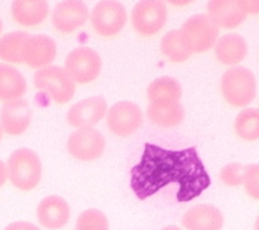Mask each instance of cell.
<instances>
[{
    "instance_id": "obj_6",
    "label": "cell",
    "mask_w": 259,
    "mask_h": 230,
    "mask_svg": "<svg viewBox=\"0 0 259 230\" xmlns=\"http://www.w3.org/2000/svg\"><path fill=\"white\" fill-rule=\"evenodd\" d=\"M166 4L160 0L138 2L131 13L134 29L143 37L157 34L166 24Z\"/></svg>"
},
{
    "instance_id": "obj_30",
    "label": "cell",
    "mask_w": 259,
    "mask_h": 230,
    "mask_svg": "<svg viewBox=\"0 0 259 230\" xmlns=\"http://www.w3.org/2000/svg\"><path fill=\"white\" fill-rule=\"evenodd\" d=\"M243 7L249 13H259V0H242Z\"/></svg>"
},
{
    "instance_id": "obj_8",
    "label": "cell",
    "mask_w": 259,
    "mask_h": 230,
    "mask_svg": "<svg viewBox=\"0 0 259 230\" xmlns=\"http://www.w3.org/2000/svg\"><path fill=\"white\" fill-rule=\"evenodd\" d=\"M102 60L96 50L87 46L76 48L66 58L64 70L77 84H88L101 73Z\"/></svg>"
},
{
    "instance_id": "obj_4",
    "label": "cell",
    "mask_w": 259,
    "mask_h": 230,
    "mask_svg": "<svg viewBox=\"0 0 259 230\" xmlns=\"http://www.w3.org/2000/svg\"><path fill=\"white\" fill-rule=\"evenodd\" d=\"M180 33L191 54L209 50L219 39V28L205 13L187 19L181 26Z\"/></svg>"
},
{
    "instance_id": "obj_11",
    "label": "cell",
    "mask_w": 259,
    "mask_h": 230,
    "mask_svg": "<svg viewBox=\"0 0 259 230\" xmlns=\"http://www.w3.org/2000/svg\"><path fill=\"white\" fill-rule=\"evenodd\" d=\"M108 104L101 96L81 100L71 107L67 113V122L75 128H88L106 115Z\"/></svg>"
},
{
    "instance_id": "obj_9",
    "label": "cell",
    "mask_w": 259,
    "mask_h": 230,
    "mask_svg": "<svg viewBox=\"0 0 259 230\" xmlns=\"http://www.w3.org/2000/svg\"><path fill=\"white\" fill-rule=\"evenodd\" d=\"M106 147L105 137L93 127L79 128L67 140V149L70 155L80 161H95L102 156Z\"/></svg>"
},
{
    "instance_id": "obj_26",
    "label": "cell",
    "mask_w": 259,
    "mask_h": 230,
    "mask_svg": "<svg viewBox=\"0 0 259 230\" xmlns=\"http://www.w3.org/2000/svg\"><path fill=\"white\" fill-rule=\"evenodd\" d=\"M75 230H109V221L98 209H87L77 218Z\"/></svg>"
},
{
    "instance_id": "obj_14",
    "label": "cell",
    "mask_w": 259,
    "mask_h": 230,
    "mask_svg": "<svg viewBox=\"0 0 259 230\" xmlns=\"http://www.w3.org/2000/svg\"><path fill=\"white\" fill-rule=\"evenodd\" d=\"M207 11L218 28H237L247 16L242 0H211L207 4Z\"/></svg>"
},
{
    "instance_id": "obj_18",
    "label": "cell",
    "mask_w": 259,
    "mask_h": 230,
    "mask_svg": "<svg viewBox=\"0 0 259 230\" xmlns=\"http://www.w3.org/2000/svg\"><path fill=\"white\" fill-rule=\"evenodd\" d=\"M50 6L45 0H15L11 6L12 17L22 26H37L49 16Z\"/></svg>"
},
{
    "instance_id": "obj_16",
    "label": "cell",
    "mask_w": 259,
    "mask_h": 230,
    "mask_svg": "<svg viewBox=\"0 0 259 230\" xmlns=\"http://www.w3.org/2000/svg\"><path fill=\"white\" fill-rule=\"evenodd\" d=\"M57 42L49 35L37 34L32 35L26 43L24 63L28 64L30 68L41 70L50 66L57 57Z\"/></svg>"
},
{
    "instance_id": "obj_22",
    "label": "cell",
    "mask_w": 259,
    "mask_h": 230,
    "mask_svg": "<svg viewBox=\"0 0 259 230\" xmlns=\"http://www.w3.org/2000/svg\"><path fill=\"white\" fill-rule=\"evenodd\" d=\"M32 35L28 32H11L0 37V59L8 63H24L26 43Z\"/></svg>"
},
{
    "instance_id": "obj_24",
    "label": "cell",
    "mask_w": 259,
    "mask_h": 230,
    "mask_svg": "<svg viewBox=\"0 0 259 230\" xmlns=\"http://www.w3.org/2000/svg\"><path fill=\"white\" fill-rule=\"evenodd\" d=\"M234 131L242 140L259 139V109L249 107L241 111L234 120Z\"/></svg>"
},
{
    "instance_id": "obj_7",
    "label": "cell",
    "mask_w": 259,
    "mask_h": 230,
    "mask_svg": "<svg viewBox=\"0 0 259 230\" xmlns=\"http://www.w3.org/2000/svg\"><path fill=\"white\" fill-rule=\"evenodd\" d=\"M91 21L102 37H114L122 32L127 21L126 7L117 0L98 2L91 13Z\"/></svg>"
},
{
    "instance_id": "obj_35",
    "label": "cell",
    "mask_w": 259,
    "mask_h": 230,
    "mask_svg": "<svg viewBox=\"0 0 259 230\" xmlns=\"http://www.w3.org/2000/svg\"><path fill=\"white\" fill-rule=\"evenodd\" d=\"M2 136H3V129H2V126H0V140H2Z\"/></svg>"
},
{
    "instance_id": "obj_33",
    "label": "cell",
    "mask_w": 259,
    "mask_h": 230,
    "mask_svg": "<svg viewBox=\"0 0 259 230\" xmlns=\"http://www.w3.org/2000/svg\"><path fill=\"white\" fill-rule=\"evenodd\" d=\"M254 230H259V216H258V217H256L255 225H254Z\"/></svg>"
},
{
    "instance_id": "obj_5",
    "label": "cell",
    "mask_w": 259,
    "mask_h": 230,
    "mask_svg": "<svg viewBox=\"0 0 259 230\" xmlns=\"http://www.w3.org/2000/svg\"><path fill=\"white\" fill-rule=\"evenodd\" d=\"M38 90L45 91L57 104H67L75 96L76 82L62 67L48 66L38 70L34 75Z\"/></svg>"
},
{
    "instance_id": "obj_34",
    "label": "cell",
    "mask_w": 259,
    "mask_h": 230,
    "mask_svg": "<svg viewBox=\"0 0 259 230\" xmlns=\"http://www.w3.org/2000/svg\"><path fill=\"white\" fill-rule=\"evenodd\" d=\"M3 32V21H2V19H0V33Z\"/></svg>"
},
{
    "instance_id": "obj_1",
    "label": "cell",
    "mask_w": 259,
    "mask_h": 230,
    "mask_svg": "<svg viewBox=\"0 0 259 230\" xmlns=\"http://www.w3.org/2000/svg\"><path fill=\"white\" fill-rule=\"evenodd\" d=\"M177 186V200L198 198L211 185L195 147L171 151L147 143L139 164L131 169L130 186L140 200L151 198L165 187Z\"/></svg>"
},
{
    "instance_id": "obj_21",
    "label": "cell",
    "mask_w": 259,
    "mask_h": 230,
    "mask_svg": "<svg viewBox=\"0 0 259 230\" xmlns=\"http://www.w3.org/2000/svg\"><path fill=\"white\" fill-rule=\"evenodd\" d=\"M147 115L152 123L169 128L182 123L185 109L180 102H149Z\"/></svg>"
},
{
    "instance_id": "obj_25",
    "label": "cell",
    "mask_w": 259,
    "mask_h": 230,
    "mask_svg": "<svg viewBox=\"0 0 259 230\" xmlns=\"http://www.w3.org/2000/svg\"><path fill=\"white\" fill-rule=\"evenodd\" d=\"M161 51L165 57L169 58L174 63H182L191 55L181 37L180 29L170 30L164 35L161 39Z\"/></svg>"
},
{
    "instance_id": "obj_3",
    "label": "cell",
    "mask_w": 259,
    "mask_h": 230,
    "mask_svg": "<svg viewBox=\"0 0 259 230\" xmlns=\"http://www.w3.org/2000/svg\"><path fill=\"white\" fill-rule=\"evenodd\" d=\"M220 88L228 104L234 107L247 106L256 95L255 76L246 67H233L223 75Z\"/></svg>"
},
{
    "instance_id": "obj_15",
    "label": "cell",
    "mask_w": 259,
    "mask_h": 230,
    "mask_svg": "<svg viewBox=\"0 0 259 230\" xmlns=\"http://www.w3.org/2000/svg\"><path fill=\"white\" fill-rule=\"evenodd\" d=\"M37 217L45 229H62L70 221V204L60 196H48L38 205Z\"/></svg>"
},
{
    "instance_id": "obj_10",
    "label": "cell",
    "mask_w": 259,
    "mask_h": 230,
    "mask_svg": "<svg viewBox=\"0 0 259 230\" xmlns=\"http://www.w3.org/2000/svg\"><path fill=\"white\" fill-rule=\"evenodd\" d=\"M143 111L135 102L120 101L114 104L109 109L106 115L108 128L114 135L126 136L133 135L143 124Z\"/></svg>"
},
{
    "instance_id": "obj_17",
    "label": "cell",
    "mask_w": 259,
    "mask_h": 230,
    "mask_svg": "<svg viewBox=\"0 0 259 230\" xmlns=\"http://www.w3.org/2000/svg\"><path fill=\"white\" fill-rule=\"evenodd\" d=\"M182 225L186 230H222L224 217L215 205L199 204L185 213Z\"/></svg>"
},
{
    "instance_id": "obj_31",
    "label": "cell",
    "mask_w": 259,
    "mask_h": 230,
    "mask_svg": "<svg viewBox=\"0 0 259 230\" xmlns=\"http://www.w3.org/2000/svg\"><path fill=\"white\" fill-rule=\"evenodd\" d=\"M7 179H8V169L3 161L0 160V187L7 182Z\"/></svg>"
},
{
    "instance_id": "obj_12",
    "label": "cell",
    "mask_w": 259,
    "mask_h": 230,
    "mask_svg": "<svg viewBox=\"0 0 259 230\" xmlns=\"http://www.w3.org/2000/svg\"><path fill=\"white\" fill-rule=\"evenodd\" d=\"M89 17V10L80 0H64L55 6L53 11V25L60 33H72L82 26Z\"/></svg>"
},
{
    "instance_id": "obj_23",
    "label": "cell",
    "mask_w": 259,
    "mask_h": 230,
    "mask_svg": "<svg viewBox=\"0 0 259 230\" xmlns=\"http://www.w3.org/2000/svg\"><path fill=\"white\" fill-rule=\"evenodd\" d=\"M149 102H180L182 86L174 77L162 76L151 82L147 88Z\"/></svg>"
},
{
    "instance_id": "obj_13",
    "label": "cell",
    "mask_w": 259,
    "mask_h": 230,
    "mask_svg": "<svg viewBox=\"0 0 259 230\" xmlns=\"http://www.w3.org/2000/svg\"><path fill=\"white\" fill-rule=\"evenodd\" d=\"M32 120V110L24 98L4 102L0 110V126L8 135H21L28 129Z\"/></svg>"
},
{
    "instance_id": "obj_32",
    "label": "cell",
    "mask_w": 259,
    "mask_h": 230,
    "mask_svg": "<svg viewBox=\"0 0 259 230\" xmlns=\"http://www.w3.org/2000/svg\"><path fill=\"white\" fill-rule=\"evenodd\" d=\"M161 230H182V229H181V227H178V226H174V225H170V226H166V227H164V229H161Z\"/></svg>"
},
{
    "instance_id": "obj_27",
    "label": "cell",
    "mask_w": 259,
    "mask_h": 230,
    "mask_svg": "<svg viewBox=\"0 0 259 230\" xmlns=\"http://www.w3.org/2000/svg\"><path fill=\"white\" fill-rule=\"evenodd\" d=\"M220 178L227 186L236 187L242 185L245 179V166L241 164L233 162V164H228L222 169Z\"/></svg>"
},
{
    "instance_id": "obj_2",
    "label": "cell",
    "mask_w": 259,
    "mask_h": 230,
    "mask_svg": "<svg viewBox=\"0 0 259 230\" xmlns=\"http://www.w3.org/2000/svg\"><path fill=\"white\" fill-rule=\"evenodd\" d=\"M7 169L13 186L22 191L33 190L41 182V160L32 149H16L8 158Z\"/></svg>"
},
{
    "instance_id": "obj_20",
    "label": "cell",
    "mask_w": 259,
    "mask_h": 230,
    "mask_svg": "<svg viewBox=\"0 0 259 230\" xmlns=\"http://www.w3.org/2000/svg\"><path fill=\"white\" fill-rule=\"evenodd\" d=\"M26 93V80L16 67L0 63V100H19Z\"/></svg>"
},
{
    "instance_id": "obj_19",
    "label": "cell",
    "mask_w": 259,
    "mask_h": 230,
    "mask_svg": "<svg viewBox=\"0 0 259 230\" xmlns=\"http://www.w3.org/2000/svg\"><path fill=\"white\" fill-rule=\"evenodd\" d=\"M215 54L223 64L234 66L241 63L247 54V43L242 35L228 33L219 38L215 44Z\"/></svg>"
},
{
    "instance_id": "obj_28",
    "label": "cell",
    "mask_w": 259,
    "mask_h": 230,
    "mask_svg": "<svg viewBox=\"0 0 259 230\" xmlns=\"http://www.w3.org/2000/svg\"><path fill=\"white\" fill-rule=\"evenodd\" d=\"M245 190L250 198L259 200V164L245 166Z\"/></svg>"
},
{
    "instance_id": "obj_29",
    "label": "cell",
    "mask_w": 259,
    "mask_h": 230,
    "mask_svg": "<svg viewBox=\"0 0 259 230\" xmlns=\"http://www.w3.org/2000/svg\"><path fill=\"white\" fill-rule=\"evenodd\" d=\"M4 230H39V227L28 221H16L8 225Z\"/></svg>"
}]
</instances>
